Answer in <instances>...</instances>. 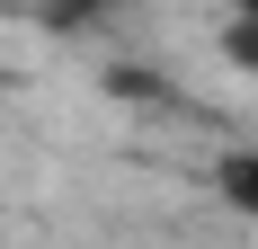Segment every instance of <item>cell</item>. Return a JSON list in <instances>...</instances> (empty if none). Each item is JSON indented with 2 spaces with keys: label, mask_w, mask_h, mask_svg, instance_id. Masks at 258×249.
Here are the masks:
<instances>
[{
  "label": "cell",
  "mask_w": 258,
  "mask_h": 249,
  "mask_svg": "<svg viewBox=\"0 0 258 249\" xmlns=\"http://www.w3.org/2000/svg\"><path fill=\"white\" fill-rule=\"evenodd\" d=\"M214 196L232 205L240 223H258V134H249V143H232L223 160H214Z\"/></svg>",
  "instance_id": "6da1fadb"
},
{
  "label": "cell",
  "mask_w": 258,
  "mask_h": 249,
  "mask_svg": "<svg viewBox=\"0 0 258 249\" xmlns=\"http://www.w3.org/2000/svg\"><path fill=\"white\" fill-rule=\"evenodd\" d=\"M223 63H232V72H258V18H249V9L223 18Z\"/></svg>",
  "instance_id": "7a4b0ae2"
},
{
  "label": "cell",
  "mask_w": 258,
  "mask_h": 249,
  "mask_svg": "<svg viewBox=\"0 0 258 249\" xmlns=\"http://www.w3.org/2000/svg\"><path fill=\"white\" fill-rule=\"evenodd\" d=\"M107 9H116V0H36V18H45V27H62V36H72V27H98Z\"/></svg>",
  "instance_id": "3957f363"
},
{
  "label": "cell",
  "mask_w": 258,
  "mask_h": 249,
  "mask_svg": "<svg viewBox=\"0 0 258 249\" xmlns=\"http://www.w3.org/2000/svg\"><path fill=\"white\" fill-rule=\"evenodd\" d=\"M232 9H249V18H258V0H232Z\"/></svg>",
  "instance_id": "277c9868"
}]
</instances>
